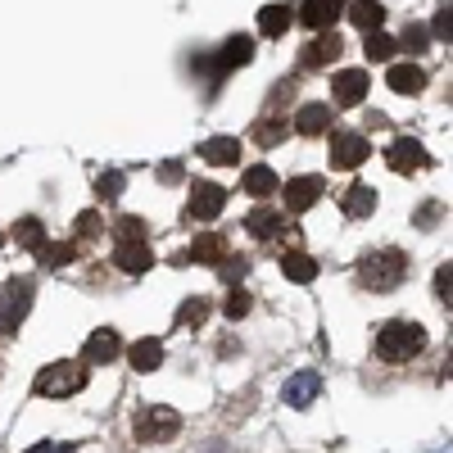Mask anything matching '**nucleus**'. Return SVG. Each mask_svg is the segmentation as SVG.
<instances>
[{
    "label": "nucleus",
    "mask_w": 453,
    "mask_h": 453,
    "mask_svg": "<svg viewBox=\"0 0 453 453\" xmlns=\"http://www.w3.org/2000/svg\"><path fill=\"white\" fill-rule=\"evenodd\" d=\"M426 349V331L418 322H386L381 331H376V354H381L386 363H408V358H418Z\"/></svg>",
    "instance_id": "obj_1"
},
{
    "label": "nucleus",
    "mask_w": 453,
    "mask_h": 453,
    "mask_svg": "<svg viewBox=\"0 0 453 453\" xmlns=\"http://www.w3.org/2000/svg\"><path fill=\"white\" fill-rule=\"evenodd\" d=\"M403 277H408V254H399V250L367 254L358 263V286L363 290H395Z\"/></svg>",
    "instance_id": "obj_2"
},
{
    "label": "nucleus",
    "mask_w": 453,
    "mask_h": 453,
    "mask_svg": "<svg viewBox=\"0 0 453 453\" xmlns=\"http://www.w3.org/2000/svg\"><path fill=\"white\" fill-rule=\"evenodd\" d=\"M87 386V363H50L36 372L32 395H46V399H68Z\"/></svg>",
    "instance_id": "obj_3"
},
{
    "label": "nucleus",
    "mask_w": 453,
    "mask_h": 453,
    "mask_svg": "<svg viewBox=\"0 0 453 453\" xmlns=\"http://www.w3.org/2000/svg\"><path fill=\"white\" fill-rule=\"evenodd\" d=\"M27 313H32V281L10 277L5 286H0V335H14Z\"/></svg>",
    "instance_id": "obj_4"
},
{
    "label": "nucleus",
    "mask_w": 453,
    "mask_h": 453,
    "mask_svg": "<svg viewBox=\"0 0 453 453\" xmlns=\"http://www.w3.org/2000/svg\"><path fill=\"white\" fill-rule=\"evenodd\" d=\"M132 431H136L141 444H164V440H173V435L181 431V418H177V408L155 403V408H141V412H136Z\"/></svg>",
    "instance_id": "obj_5"
},
{
    "label": "nucleus",
    "mask_w": 453,
    "mask_h": 453,
    "mask_svg": "<svg viewBox=\"0 0 453 453\" xmlns=\"http://www.w3.org/2000/svg\"><path fill=\"white\" fill-rule=\"evenodd\" d=\"M367 155H372V145H367L363 132H335V136H331V168H335V173L358 168Z\"/></svg>",
    "instance_id": "obj_6"
},
{
    "label": "nucleus",
    "mask_w": 453,
    "mask_h": 453,
    "mask_svg": "<svg viewBox=\"0 0 453 453\" xmlns=\"http://www.w3.org/2000/svg\"><path fill=\"white\" fill-rule=\"evenodd\" d=\"M226 209V191L213 181H191V200H186V218L196 222H213Z\"/></svg>",
    "instance_id": "obj_7"
},
{
    "label": "nucleus",
    "mask_w": 453,
    "mask_h": 453,
    "mask_svg": "<svg viewBox=\"0 0 453 453\" xmlns=\"http://www.w3.org/2000/svg\"><path fill=\"white\" fill-rule=\"evenodd\" d=\"M386 164H390L395 173H422V168L431 164V155L422 150V141H408V136H399V141L386 150Z\"/></svg>",
    "instance_id": "obj_8"
},
{
    "label": "nucleus",
    "mask_w": 453,
    "mask_h": 453,
    "mask_svg": "<svg viewBox=\"0 0 453 453\" xmlns=\"http://www.w3.org/2000/svg\"><path fill=\"white\" fill-rule=\"evenodd\" d=\"M281 200H286L290 213H309V209L322 200V177H290L286 191H281Z\"/></svg>",
    "instance_id": "obj_9"
},
{
    "label": "nucleus",
    "mask_w": 453,
    "mask_h": 453,
    "mask_svg": "<svg viewBox=\"0 0 453 453\" xmlns=\"http://www.w3.org/2000/svg\"><path fill=\"white\" fill-rule=\"evenodd\" d=\"M331 96L335 104H363L367 100V73L363 68H345V73H335V82H331Z\"/></svg>",
    "instance_id": "obj_10"
},
{
    "label": "nucleus",
    "mask_w": 453,
    "mask_h": 453,
    "mask_svg": "<svg viewBox=\"0 0 453 453\" xmlns=\"http://www.w3.org/2000/svg\"><path fill=\"white\" fill-rule=\"evenodd\" d=\"M119 349H123L119 331H113V326H100V331H91V335H87V345H82V363H113V358H119Z\"/></svg>",
    "instance_id": "obj_11"
},
{
    "label": "nucleus",
    "mask_w": 453,
    "mask_h": 453,
    "mask_svg": "<svg viewBox=\"0 0 453 453\" xmlns=\"http://www.w3.org/2000/svg\"><path fill=\"white\" fill-rule=\"evenodd\" d=\"M254 59V42H250V36H232V42H226L218 55H213V78H222V73H232V68H245Z\"/></svg>",
    "instance_id": "obj_12"
},
{
    "label": "nucleus",
    "mask_w": 453,
    "mask_h": 453,
    "mask_svg": "<svg viewBox=\"0 0 453 453\" xmlns=\"http://www.w3.org/2000/svg\"><path fill=\"white\" fill-rule=\"evenodd\" d=\"M322 395V381H318V372H295L290 381H286V390H281V399L290 403V408H309L313 399Z\"/></svg>",
    "instance_id": "obj_13"
},
{
    "label": "nucleus",
    "mask_w": 453,
    "mask_h": 453,
    "mask_svg": "<svg viewBox=\"0 0 453 453\" xmlns=\"http://www.w3.org/2000/svg\"><path fill=\"white\" fill-rule=\"evenodd\" d=\"M241 191H245V196H254V200H273V196L281 191V181H277V173H273L268 164H254V168H245Z\"/></svg>",
    "instance_id": "obj_14"
},
{
    "label": "nucleus",
    "mask_w": 453,
    "mask_h": 453,
    "mask_svg": "<svg viewBox=\"0 0 453 453\" xmlns=\"http://www.w3.org/2000/svg\"><path fill=\"white\" fill-rule=\"evenodd\" d=\"M200 159L213 164V168H232V164H241V141L236 136H213V141L200 145Z\"/></svg>",
    "instance_id": "obj_15"
},
{
    "label": "nucleus",
    "mask_w": 453,
    "mask_h": 453,
    "mask_svg": "<svg viewBox=\"0 0 453 453\" xmlns=\"http://www.w3.org/2000/svg\"><path fill=\"white\" fill-rule=\"evenodd\" d=\"M113 263H119L123 273H145L150 263H155V254H150V245L145 241H119V250H113Z\"/></svg>",
    "instance_id": "obj_16"
},
{
    "label": "nucleus",
    "mask_w": 453,
    "mask_h": 453,
    "mask_svg": "<svg viewBox=\"0 0 453 453\" xmlns=\"http://www.w3.org/2000/svg\"><path fill=\"white\" fill-rule=\"evenodd\" d=\"M386 82H390V91H395V96H418V91L426 87V73H422L418 64H395Z\"/></svg>",
    "instance_id": "obj_17"
},
{
    "label": "nucleus",
    "mask_w": 453,
    "mask_h": 453,
    "mask_svg": "<svg viewBox=\"0 0 453 453\" xmlns=\"http://www.w3.org/2000/svg\"><path fill=\"white\" fill-rule=\"evenodd\" d=\"M295 127H299V136H326L331 132V109L326 104H304L295 113Z\"/></svg>",
    "instance_id": "obj_18"
},
{
    "label": "nucleus",
    "mask_w": 453,
    "mask_h": 453,
    "mask_svg": "<svg viewBox=\"0 0 453 453\" xmlns=\"http://www.w3.org/2000/svg\"><path fill=\"white\" fill-rule=\"evenodd\" d=\"M127 363L136 367V372H159V363H164V345L155 335H145V340H136V345L127 349Z\"/></svg>",
    "instance_id": "obj_19"
},
{
    "label": "nucleus",
    "mask_w": 453,
    "mask_h": 453,
    "mask_svg": "<svg viewBox=\"0 0 453 453\" xmlns=\"http://www.w3.org/2000/svg\"><path fill=\"white\" fill-rule=\"evenodd\" d=\"M335 14H340V0H309V5L299 10V23H304V27H318V32H326V27L335 23Z\"/></svg>",
    "instance_id": "obj_20"
},
{
    "label": "nucleus",
    "mask_w": 453,
    "mask_h": 453,
    "mask_svg": "<svg viewBox=\"0 0 453 453\" xmlns=\"http://www.w3.org/2000/svg\"><path fill=\"white\" fill-rule=\"evenodd\" d=\"M340 50H345V42H340V32H322L318 42L304 50V64H309V68H318V64H331V59H340Z\"/></svg>",
    "instance_id": "obj_21"
},
{
    "label": "nucleus",
    "mask_w": 453,
    "mask_h": 453,
    "mask_svg": "<svg viewBox=\"0 0 453 453\" xmlns=\"http://www.w3.org/2000/svg\"><path fill=\"white\" fill-rule=\"evenodd\" d=\"M349 19H354L363 32H381L386 5H381V0H354V5H349Z\"/></svg>",
    "instance_id": "obj_22"
},
{
    "label": "nucleus",
    "mask_w": 453,
    "mask_h": 453,
    "mask_svg": "<svg viewBox=\"0 0 453 453\" xmlns=\"http://www.w3.org/2000/svg\"><path fill=\"white\" fill-rule=\"evenodd\" d=\"M226 258V241L222 236H200L191 250L181 254V263H222Z\"/></svg>",
    "instance_id": "obj_23"
},
{
    "label": "nucleus",
    "mask_w": 453,
    "mask_h": 453,
    "mask_svg": "<svg viewBox=\"0 0 453 453\" xmlns=\"http://www.w3.org/2000/svg\"><path fill=\"white\" fill-rule=\"evenodd\" d=\"M281 273H286V281H299V286H309V281L318 277V263H313L309 254H299V250H290V254L281 258Z\"/></svg>",
    "instance_id": "obj_24"
},
{
    "label": "nucleus",
    "mask_w": 453,
    "mask_h": 453,
    "mask_svg": "<svg viewBox=\"0 0 453 453\" xmlns=\"http://www.w3.org/2000/svg\"><path fill=\"white\" fill-rule=\"evenodd\" d=\"M290 19H295L290 5H268V10H258V32L263 36H281L290 27Z\"/></svg>",
    "instance_id": "obj_25"
},
{
    "label": "nucleus",
    "mask_w": 453,
    "mask_h": 453,
    "mask_svg": "<svg viewBox=\"0 0 453 453\" xmlns=\"http://www.w3.org/2000/svg\"><path fill=\"white\" fill-rule=\"evenodd\" d=\"M245 226H250L254 241H273V236L281 232V218H277L273 209H254V213L245 218Z\"/></svg>",
    "instance_id": "obj_26"
},
{
    "label": "nucleus",
    "mask_w": 453,
    "mask_h": 453,
    "mask_svg": "<svg viewBox=\"0 0 453 453\" xmlns=\"http://www.w3.org/2000/svg\"><path fill=\"white\" fill-rule=\"evenodd\" d=\"M372 209H376V191H372V186H363V181L349 186V191H345V213L349 218H367Z\"/></svg>",
    "instance_id": "obj_27"
},
{
    "label": "nucleus",
    "mask_w": 453,
    "mask_h": 453,
    "mask_svg": "<svg viewBox=\"0 0 453 453\" xmlns=\"http://www.w3.org/2000/svg\"><path fill=\"white\" fill-rule=\"evenodd\" d=\"M14 241H19L23 250H42V245H46L42 218H19V222H14Z\"/></svg>",
    "instance_id": "obj_28"
},
{
    "label": "nucleus",
    "mask_w": 453,
    "mask_h": 453,
    "mask_svg": "<svg viewBox=\"0 0 453 453\" xmlns=\"http://www.w3.org/2000/svg\"><path fill=\"white\" fill-rule=\"evenodd\" d=\"M36 254H42V263H46V268H64V263H73V258H78V241H46V245L36 250Z\"/></svg>",
    "instance_id": "obj_29"
},
{
    "label": "nucleus",
    "mask_w": 453,
    "mask_h": 453,
    "mask_svg": "<svg viewBox=\"0 0 453 453\" xmlns=\"http://www.w3.org/2000/svg\"><path fill=\"white\" fill-rule=\"evenodd\" d=\"M363 55L372 59V64H381V59H390L395 55V42L386 32H367V42H363Z\"/></svg>",
    "instance_id": "obj_30"
},
{
    "label": "nucleus",
    "mask_w": 453,
    "mask_h": 453,
    "mask_svg": "<svg viewBox=\"0 0 453 453\" xmlns=\"http://www.w3.org/2000/svg\"><path fill=\"white\" fill-rule=\"evenodd\" d=\"M209 318V299H186L177 309V326H200Z\"/></svg>",
    "instance_id": "obj_31"
},
{
    "label": "nucleus",
    "mask_w": 453,
    "mask_h": 453,
    "mask_svg": "<svg viewBox=\"0 0 453 453\" xmlns=\"http://www.w3.org/2000/svg\"><path fill=\"white\" fill-rule=\"evenodd\" d=\"M222 313H226V318H245V313H250V290H241V286H236V290H226Z\"/></svg>",
    "instance_id": "obj_32"
},
{
    "label": "nucleus",
    "mask_w": 453,
    "mask_h": 453,
    "mask_svg": "<svg viewBox=\"0 0 453 453\" xmlns=\"http://www.w3.org/2000/svg\"><path fill=\"white\" fill-rule=\"evenodd\" d=\"M73 232H78L82 241H91V236H100V232H104V226H100V213H96V209H87V213H78V218H73Z\"/></svg>",
    "instance_id": "obj_33"
},
{
    "label": "nucleus",
    "mask_w": 453,
    "mask_h": 453,
    "mask_svg": "<svg viewBox=\"0 0 453 453\" xmlns=\"http://www.w3.org/2000/svg\"><path fill=\"white\" fill-rule=\"evenodd\" d=\"M123 186H127L123 173H104V177L96 181V191H100V200H119V196H123Z\"/></svg>",
    "instance_id": "obj_34"
},
{
    "label": "nucleus",
    "mask_w": 453,
    "mask_h": 453,
    "mask_svg": "<svg viewBox=\"0 0 453 453\" xmlns=\"http://www.w3.org/2000/svg\"><path fill=\"white\" fill-rule=\"evenodd\" d=\"M113 236L119 241H145V222L141 218H123L119 226H113Z\"/></svg>",
    "instance_id": "obj_35"
},
{
    "label": "nucleus",
    "mask_w": 453,
    "mask_h": 453,
    "mask_svg": "<svg viewBox=\"0 0 453 453\" xmlns=\"http://www.w3.org/2000/svg\"><path fill=\"white\" fill-rule=\"evenodd\" d=\"M281 136H286V123H258V127H254V141H258V145H277Z\"/></svg>",
    "instance_id": "obj_36"
},
{
    "label": "nucleus",
    "mask_w": 453,
    "mask_h": 453,
    "mask_svg": "<svg viewBox=\"0 0 453 453\" xmlns=\"http://www.w3.org/2000/svg\"><path fill=\"white\" fill-rule=\"evenodd\" d=\"M426 42H431V32H426L422 23L403 27V46H408V50H426Z\"/></svg>",
    "instance_id": "obj_37"
},
{
    "label": "nucleus",
    "mask_w": 453,
    "mask_h": 453,
    "mask_svg": "<svg viewBox=\"0 0 453 453\" xmlns=\"http://www.w3.org/2000/svg\"><path fill=\"white\" fill-rule=\"evenodd\" d=\"M435 295H440L444 304H449V295H453V268H449V263H444V268L435 273Z\"/></svg>",
    "instance_id": "obj_38"
},
{
    "label": "nucleus",
    "mask_w": 453,
    "mask_h": 453,
    "mask_svg": "<svg viewBox=\"0 0 453 453\" xmlns=\"http://www.w3.org/2000/svg\"><path fill=\"white\" fill-rule=\"evenodd\" d=\"M431 36H440V42H449V5H440V14L431 19V27H426Z\"/></svg>",
    "instance_id": "obj_39"
},
{
    "label": "nucleus",
    "mask_w": 453,
    "mask_h": 453,
    "mask_svg": "<svg viewBox=\"0 0 453 453\" xmlns=\"http://www.w3.org/2000/svg\"><path fill=\"white\" fill-rule=\"evenodd\" d=\"M222 277H245V258H222Z\"/></svg>",
    "instance_id": "obj_40"
},
{
    "label": "nucleus",
    "mask_w": 453,
    "mask_h": 453,
    "mask_svg": "<svg viewBox=\"0 0 453 453\" xmlns=\"http://www.w3.org/2000/svg\"><path fill=\"white\" fill-rule=\"evenodd\" d=\"M27 453H73V444H59V440H46V444H32Z\"/></svg>",
    "instance_id": "obj_41"
},
{
    "label": "nucleus",
    "mask_w": 453,
    "mask_h": 453,
    "mask_svg": "<svg viewBox=\"0 0 453 453\" xmlns=\"http://www.w3.org/2000/svg\"><path fill=\"white\" fill-rule=\"evenodd\" d=\"M0 245H5V232H0Z\"/></svg>",
    "instance_id": "obj_42"
}]
</instances>
